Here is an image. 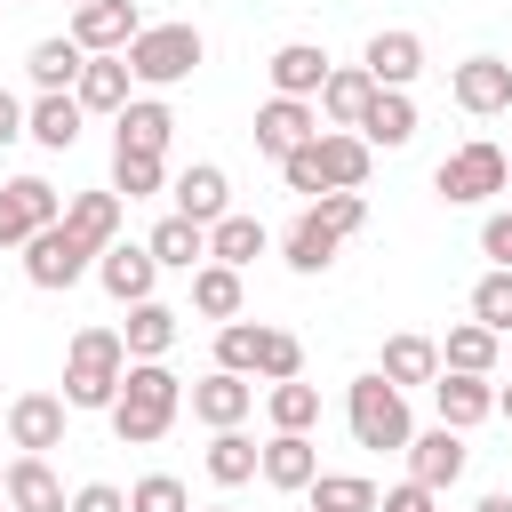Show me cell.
I'll return each mask as SVG.
<instances>
[{
  "label": "cell",
  "mask_w": 512,
  "mask_h": 512,
  "mask_svg": "<svg viewBox=\"0 0 512 512\" xmlns=\"http://www.w3.org/2000/svg\"><path fill=\"white\" fill-rule=\"evenodd\" d=\"M112 432L128 440V448H152V440H168V424L184 416V384H176V368L168 360H128L120 368V392H112Z\"/></svg>",
  "instance_id": "obj_1"
},
{
  "label": "cell",
  "mask_w": 512,
  "mask_h": 512,
  "mask_svg": "<svg viewBox=\"0 0 512 512\" xmlns=\"http://www.w3.org/2000/svg\"><path fill=\"white\" fill-rule=\"evenodd\" d=\"M120 368H128L120 328H80V336L64 344V408H112Z\"/></svg>",
  "instance_id": "obj_2"
},
{
  "label": "cell",
  "mask_w": 512,
  "mask_h": 512,
  "mask_svg": "<svg viewBox=\"0 0 512 512\" xmlns=\"http://www.w3.org/2000/svg\"><path fill=\"white\" fill-rule=\"evenodd\" d=\"M120 56H128V80H136V88H176V80L200 72L208 40H200V24H144Z\"/></svg>",
  "instance_id": "obj_3"
},
{
  "label": "cell",
  "mask_w": 512,
  "mask_h": 512,
  "mask_svg": "<svg viewBox=\"0 0 512 512\" xmlns=\"http://www.w3.org/2000/svg\"><path fill=\"white\" fill-rule=\"evenodd\" d=\"M344 424H352V440H360V448H408V432H416L408 392H400V384H384L376 368L344 384Z\"/></svg>",
  "instance_id": "obj_4"
},
{
  "label": "cell",
  "mask_w": 512,
  "mask_h": 512,
  "mask_svg": "<svg viewBox=\"0 0 512 512\" xmlns=\"http://www.w3.org/2000/svg\"><path fill=\"white\" fill-rule=\"evenodd\" d=\"M504 184H512V160H504V144H488V136L456 144V152L432 168V192H440L448 208H480V200L504 192Z\"/></svg>",
  "instance_id": "obj_5"
},
{
  "label": "cell",
  "mask_w": 512,
  "mask_h": 512,
  "mask_svg": "<svg viewBox=\"0 0 512 512\" xmlns=\"http://www.w3.org/2000/svg\"><path fill=\"white\" fill-rule=\"evenodd\" d=\"M88 272H96V248H88V240H72V232H64V216H56V224H40V232L24 240V280H32V288H80Z\"/></svg>",
  "instance_id": "obj_6"
},
{
  "label": "cell",
  "mask_w": 512,
  "mask_h": 512,
  "mask_svg": "<svg viewBox=\"0 0 512 512\" xmlns=\"http://www.w3.org/2000/svg\"><path fill=\"white\" fill-rule=\"evenodd\" d=\"M64 216V200H56V184L48 176H8L0 184V248H24L40 224H56Z\"/></svg>",
  "instance_id": "obj_7"
},
{
  "label": "cell",
  "mask_w": 512,
  "mask_h": 512,
  "mask_svg": "<svg viewBox=\"0 0 512 512\" xmlns=\"http://www.w3.org/2000/svg\"><path fill=\"white\" fill-rule=\"evenodd\" d=\"M320 136V104L312 96H272V104H256V152L264 160H288L296 144H312Z\"/></svg>",
  "instance_id": "obj_8"
},
{
  "label": "cell",
  "mask_w": 512,
  "mask_h": 512,
  "mask_svg": "<svg viewBox=\"0 0 512 512\" xmlns=\"http://www.w3.org/2000/svg\"><path fill=\"white\" fill-rule=\"evenodd\" d=\"M64 392H16L8 400V440H16V456H48V448H64Z\"/></svg>",
  "instance_id": "obj_9"
},
{
  "label": "cell",
  "mask_w": 512,
  "mask_h": 512,
  "mask_svg": "<svg viewBox=\"0 0 512 512\" xmlns=\"http://www.w3.org/2000/svg\"><path fill=\"white\" fill-rule=\"evenodd\" d=\"M448 96H456V112H472V120L512 112V64H504V56H464V64L448 72Z\"/></svg>",
  "instance_id": "obj_10"
},
{
  "label": "cell",
  "mask_w": 512,
  "mask_h": 512,
  "mask_svg": "<svg viewBox=\"0 0 512 512\" xmlns=\"http://www.w3.org/2000/svg\"><path fill=\"white\" fill-rule=\"evenodd\" d=\"M304 152H312V168H320V192H360V184H368V160H376V152L360 144V128H320Z\"/></svg>",
  "instance_id": "obj_11"
},
{
  "label": "cell",
  "mask_w": 512,
  "mask_h": 512,
  "mask_svg": "<svg viewBox=\"0 0 512 512\" xmlns=\"http://www.w3.org/2000/svg\"><path fill=\"white\" fill-rule=\"evenodd\" d=\"M96 280H104L112 304H144L160 288V264H152L144 240H112V248H96Z\"/></svg>",
  "instance_id": "obj_12"
},
{
  "label": "cell",
  "mask_w": 512,
  "mask_h": 512,
  "mask_svg": "<svg viewBox=\"0 0 512 512\" xmlns=\"http://www.w3.org/2000/svg\"><path fill=\"white\" fill-rule=\"evenodd\" d=\"M400 456H408V480H424L432 496L464 480V432H456V424H432V432H408V448H400Z\"/></svg>",
  "instance_id": "obj_13"
},
{
  "label": "cell",
  "mask_w": 512,
  "mask_h": 512,
  "mask_svg": "<svg viewBox=\"0 0 512 512\" xmlns=\"http://www.w3.org/2000/svg\"><path fill=\"white\" fill-rule=\"evenodd\" d=\"M136 32H144L136 0H80V8H72V40H80L88 56H120Z\"/></svg>",
  "instance_id": "obj_14"
},
{
  "label": "cell",
  "mask_w": 512,
  "mask_h": 512,
  "mask_svg": "<svg viewBox=\"0 0 512 512\" xmlns=\"http://www.w3.org/2000/svg\"><path fill=\"white\" fill-rule=\"evenodd\" d=\"M256 472H264V488H280V496H304V488H312V472H320V448H312V432H272V440L256 448Z\"/></svg>",
  "instance_id": "obj_15"
},
{
  "label": "cell",
  "mask_w": 512,
  "mask_h": 512,
  "mask_svg": "<svg viewBox=\"0 0 512 512\" xmlns=\"http://www.w3.org/2000/svg\"><path fill=\"white\" fill-rule=\"evenodd\" d=\"M184 400H192V416H200L208 432H224V424H248V408H256V384H248V376H232V368H208V376H200Z\"/></svg>",
  "instance_id": "obj_16"
},
{
  "label": "cell",
  "mask_w": 512,
  "mask_h": 512,
  "mask_svg": "<svg viewBox=\"0 0 512 512\" xmlns=\"http://www.w3.org/2000/svg\"><path fill=\"white\" fill-rule=\"evenodd\" d=\"M432 408H440V424L472 432V424L496 416V384H488V376H464V368H440V376H432Z\"/></svg>",
  "instance_id": "obj_17"
},
{
  "label": "cell",
  "mask_w": 512,
  "mask_h": 512,
  "mask_svg": "<svg viewBox=\"0 0 512 512\" xmlns=\"http://www.w3.org/2000/svg\"><path fill=\"white\" fill-rule=\"evenodd\" d=\"M360 72H368L376 88H408V80L424 72V40H416L408 24H392V32H376V40H368V56H360Z\"/></svg>",
  "instance_id": "obj_18"
},
{
  "label": "cell",
  "mask_w": 512,
  "mask_h": 512,
  "mask_svg": "<svg viewBox=\"0 0 512 512\" xmlns=\"http://www.w3.org/2000/svg\"><path fill=\"white\" fill-rule=\"evenodd\" d=\"M168 136H176V112H168L160 96H128V104L112 112V144H120V152H168Z\"/></svg>",
  "instance_id": "obj_19"
},
{
  "label": "cell",
  "mask_w": 512,
  "mask_h": 512,
  "mask_svg": "<svg viewBox=\"0 0 512 512\" xmlns=\"http://www.w3.org/2000/svg\"><path fill=\"white\" fill-rule=\"evenodd\" d=\"M376 376H384V384H400V392H416V384H432V376H440V344H432V336H416V328H400V336H384Z\"/></svg>",
  "instance_id": "obj_20"
},
{
  "label": "cell",
  "mask_w": 512,
  "mask_h": 512,
  "mask_svg": "<svg viewBox=\"0 0 512 512\" xmlns=\"http://www.w3.org/2000/svg\"><path fill=\"white\" fill-rule=\"evenodd\" d=\"M0 496H8L16 512H64V504H72V496H64V480L48 472V456H8Z\"/></svg>",
  "instance_id": "obj_21"
},
{
  "label": "cell",
  "mask_w": 512,
  "mask_h": 512,
  "mask_svg": "<svg viewBox=\"0 0 512 512\" xmlns=\"http://www.w3.org/2000/svg\"><path fill=\"white\" fill-rule=\"evenodd\" d=\"M264 72H272V96H320V80H328V48H320V40H280Z\"/></svg>",
  "instance_id": "obj_22"
},
{
  "label": "cell",
  "mask_w": 512,
  "mask_h": 512,
  "mask_svg": "<svg viewBox=\"0 0 512 512\" xmlns=\"http://www.w3.org/2000/svg\"><path fill=\"white\" fill-rule=\"evenodd\" d=\"M408 136H416V104H408V88H376L368 112H360V144H368V152H400Z\"/></svg>",
  "instance_id": "obj_23"
},
{
  "label": "cell",
  "mask_w": 512,
  "mask_h": 512,
  "mask_svg": "<svg viewBox=\"0 0 512 512\" xmlns=\"http://www.w3.org/2000/svg\"><path fill=\"white\" fill-rule=\"evenodd\" d=\"M176 216H192V224H216V216H232V184H224V168L216 160H192L176 184Z\"/></svg>",
  "instance_id": "obj_24"
},
{
  "label": "cell",
  "mask_w": 512,
  "mask_h": 512,
  "mask_svg": "<svg viewBox=\"0 0 512 512\" xmlns=\"http://www.w3.org/2000/svg\"><path fill=\"white\" fill-rule=\"evenodd\" d=\"M336 248H344V232H336L320 208H304V216L288 224V240H280V264H288V272H328Z\"/></svg>",
  "instance_id": "obj_25"
},
{
  "label": "cell",
  "mask_w": 512,
  "mask_h": 512,
  "mask_svg": "<svg viewBox=\"0 0 512 512\" xmlns=\"http://www.w3.org/2000/svg\"><path fill=\"white\" fill-rule=\"evenodd\" d=\"M368 96H376V80L360 72V64H328V80H320V120L328 128H360V112H368Z\"/></svg>",
  "instance_id": "obj_26"
},
{
  "label": "cell",
  "mask_w": 512,
  "mask_h": 512,
  "mask_svg": "<svg viewBox=\"0 0 512 512\" xmlns=\"http://www.w3.org/2000/svg\"><path fill=\"white\" fill-rule=\"evenodd\" d=\"M80 120H88V112H80V96H72V88H56V96L24 104V136H32V144H48V152H72V144H80Z\"/></svg>",
  "instance_id": "obj_27"
},
{
  "label": "cell",
  "mask_w": 512,
  "mask_h": 512,
  "mask_svg": "<svg viewBox=\"0 0 512 512\" xmlns=\"http://www.w3.org/2000/svg\"><path fill=\"white\" fill-rule=\"evenodd\" d=\"M144 248H152L160 272H192V264H208V224H192V216H160Z\"/></svg>",
  "instance_id": "obj_28"
},
{
  "label": "cell",
  "mask_w": 512,
  "mask_h": 512,
  "mask_svg": "<svg viewBox=\"0 0 512 512\" xmlns=\"http://www.w3.org/2000/svg\"><path fill=\"white\" fill-rule=\"evenodd\" d=\"M128 56H88L80 64V80H72V96H80V112H120L128 104Z\"/></svg>",
  "instance_id": "obj_29"
},
{
  "label": "cell",
  "mask_w": 512,
  "mask_h": 512,
  "mask_svg": "<svg viewBox=\"0 0 512 512\" xmlns=\"http://www.w3.org/2000/svg\"><path fill=\"white\" fill-rule=\"evenodd\" d=\"M64 232L88 240V248H112L120 240V192H72L64 200Z\"/></svg>",
  "instance_id": "obj_30"
},
{
  "label": "cell",
  "mask_w": 512,
  "mask_h": 512,
  "mask_svg": "<svg viewBox=\"0 0 512 512\" xmlns=\"http://www.w3.org/2000/svg\"><path fill=\"white\" fill-rule=\"evenodd\" d=\"M120 344H128V360H168V344H176V312H168L160 296L128 304V328H120Z\"/></svg>",
  "instance_id": "obj_31"
},
{
  "label": "cell",
  "mask_w": 512,
  "mask_h": 512,
  "mask_svg": "<svg viewBox=\"0 0 512 512\" xmlns=\"http://www.w3.org/2000/svg\"><path fill=\"white\" fill-rule=\"evenodd\" d=\"M80 64H88V48L64 32V40H32V56H24V72H32V88L40 96H56V88H72L80 80Z\"/></svg>",
  "instance_id": "obj_32"
},
{
  "label": "cell",
  "mask_w": 512,
  "mask_h": 512,
  "mask_svg": "<svg viewBox=\"0 0 512 512\" xmlns=\"http://www.w3.org/2000/svg\"><path fill=\"white\" fill-rule=\"evenodd\" d=\"M264 248H272V232H264L256 216H216V224H208V256L232 264V272H248Z\"/></svg>",
  "instance_id": "obj_33"
},
{
  "label": "cell",
  "mask_w": 512,
  "mask_h": 512,
  "mask_svg": "<svg viewBox=\"0 0 512 512\" xmlns=\"http://www.w3.org/2000/svg\"><path fill=\"white\" fill-rule=\"evenodd\" d=\"M240 296H248V288H240L232 264H216V256L192 264V312H200V320H240Z\"/></svg>",
  "instance_id": "obj_34"
},
{
  "label": "cell",
  "mask_w": 512,
  "mask_h": 512,
  "mask_svg": "<svg viewBox=\"0 0 512 512\" xmlns=\"http://www.w3.org/2000/svg\"><path fill=\"white\" fill-rule=\"evenodd\" d=\"M496 352H504V336H496V328H480V320H456V328H448V344H440V368L496 376Z\"/></svg>",
  "instance_id": "obj_35"
},
{
  "label": "cell",
  "mask_w": 512,
  "mask_h": 512,
  "mask_svg": "<svg viewBox=\"0 0 512 512\" xmlns=\"http://www.w3.org/2000/svg\"><path fill=\"white\" fill-rule=\"evenodd\" d=\"M264 416H272V432H312V424H320V384L280 376V384L264 392Z\"/></svg>",
  "instance_id": "obj_36"
},
{
  "label": "cell",
  "mask_w": 512,
  "mask_h": 512,
  "mask_svg": "<svg viewBox=\"0 0 512 512\" xmlns=\"http://www.w3.org/2000/svg\"><path fill=\"white\" fill-rule=\"evenodd\" d=\"M208 480H216V488H248V480H256V440H248L240 424H224V432L208 440Z\"/></svg>",
  "instance_id": "obj_37"
},
{
  "label": "cell",
  "mask_w": 512,
  "mask_h": 512,
  "mask_svg": "<svg viewBox=\"0 0 512 512\" xmlns=\"http://www.w3.org/2000/svg\"><path fill=\"white\" fill-rule=\"evenodd\" d=\"M312 512H376V480H360V472H312Z\"/></svg>",
  "instance_id": "obj_38"
},
{
  "label": "cell",
  "mask_w": 512,
  "mask_h": 512,
  "mask_svg": "<svg viewBox=\"0 0 512 512\" xmlns=\"http://www.w3.org/2000/svg\"><path fill=\"white\" fill-rule=\"evenodd\" d=\"M160 184H168V160H160V152H120V144H112V192H120V200H152Z\"/></svg>",
  "instance_id": "obj_39"
},
{
  "label": "cell",
  "mask_w": 512,
  "mask_h": 512,
  "mask_svg": "<svg viewBox=\"0 0 512 512\" xmlns=\"http://www.w3.org/2000/svg\"><path fill=\"white\" fill-rule=\"evenodd\" d=\"M472 320L496 328V336H512V264H488L472 280Z\"/></svg>",
  "instance_id": "obj_40"
},
{
  "label": "cell",
  "mask_w": 512,
  "mask_h": 512,
  "mask_svg": "<svg viewBox=\"0 0 512 512\" xmlns=\"http://www.w3.org/2000/svg\"><path fill=\"white\" fill-rule=\"evenodd\" d=\"M256 336H264V320H216V368L256 376Z\"/></svg>",
  "instance_id": "obj_41"
},
{
  "label": "cell",
  "mask_w": 512,
  "mask_h": 512,
  "mask_svg": "<svg viewBox=\"0 0 512 512\" xmlns=\"http://www.w3.org/2000/svg\"><path fill=\"white\" fill-rule=\"evenodd\" d=\"M256 376H264V384H280V376H304V344H296L288 328H264V336H256Z\"/></svg>",
  "instance_id": "obj_42"
},
{
  "label": "cell",
  "mask_w": 512,
  "mask_h": 512,
  "mask_svg": "<svg viewBox=\"0 0 512 512\" xmlns=\"http://www.w3.org/2000/svg\"><path fill=\"white\" fill-rule=\"evenodd\" d=\"M128 512H192V488H184L176 472H144V480L128 488Z\"/></svg>",
  "instance_id": "obj_43"
},
{
  "label": "cell",
  "mask_w": 512,
  "mask_h": 512,
  "mask_svg": "<svg viewBox=\"0 0 512 512\" xmlns=\"http://www.w3.org/2000/svg\"><path fill=\"white\" fill-rule=\"evenodd\" d=\"M312 208H320V216H328V224H336V232H344V240H352V232H360V224H368V200H360V192H320V200H312Z\"/></svg>",
  "instance_id": "obj_44"
},
{
  "label": "cell",
  "mask_w": 512,
  "mask_h": 512,
  "mask_svg": "<svg viewBox=\"0 0 512 512\" xmlns=\"http://www.w3.org/2000/svg\"><path fill=\"white\" fill-rule=\"evenodd\" d=\"M64 512H128V488H112V480H88V488H72V504Z\"/></svg>",
  "instance_id": "obj_45"
},
{
  "label": "cell",
  "mask_w": 512,
  "mask_h": 512,
  "mask_svg": "<svg viewBox=\"0 0 512 512\" xmlns=\"http://www.w3.org/2000/svg\"><path fill=\"white\" fill-rule=\"evenodd\" d=\"M480 256H488V264H512V208H496V216L480 224Z\"/></svg>",
  "instance_id": "obj_46"
},
{
  "label": "cell",
  "mask_w": 512,
  "mask_h": 512,
  "mask_svg": "<svg viewBox=\"0 0 512 512\" xmlns=\"http://www.w3.org/2000/svg\"><path fill=\"white\" fill-rule=\"evenodd\" d=\"M376 512H432V488H424V480H400V488L376 496Z\"/></svg>",
  "instance_id": "obj_47"
},
{
  "label": "cell",
  "mask_w": 512,
  "mask_h": 512,
  "mask_svg": "<svg viewBox=\"0 0 512 512\" xmlns=\"http://www.w3.org/2000/svg\"><path fill=\"white\" fill-rule=\"evenodd\" d=\"M16 136H24V104H16V96H8V88H0V152H8V144H16Z\"/></svg>",
  "instance_id": "obj_48"
},
{
  "label": "cell",
  "mask_w": 512,
  "mask_h": 512,
  "mask_svg": "<svg viewBox=\"0 0 512 512\" xmlns=\"http://www.w3.org/2000/svg\"><path fill=\"white\" fill-rule=\"evenodd\" d=\"M472 512H512V488H488V496H480Z\"/></svg>",
  "instance_id": "obj_49"
},
{
  "label": "cell",
  "mask_w": 512,
  "mask_h": 512,
  "mask_svg": "<svg viewBox=\"0 0 512 512\" xmlns=\"http://www.w3.org/2000/svg\"><path fill=\"white\" fill-rule=\"evenodd\" d=\"M496 416H504V424H512V384H496Z\"/></svg>",
  "instance_id": "obj_50"
},
{
  "label": "cell",
  "mask_w": 512,
  "mask_h": 512,
  "mask_svg": "<svg viewBox=\"0 0 512 512\" xmlns=\"http://www.w3.org/2000/svg\"><path fill=\"white\" fill-rule=\"evenodd\" d=\"M192 512H232V504H192Z\"/></svg>",
  "instance_id": "obj_51"
},
{
  "label": "cell",
  "mask_w": 512,
  "mask_h": 512,
  "mask_svg": "<svg viewBox=\"0 0 512 512\" xmlns=\"http://www.w3.org/2000/svg\"><path fill=\"white\" fill-rule=\"evenodd\" d=\"M0 512H16V504H8V496H0Z\"/></svg>",
  "instance_id": "obj_52"
},
{
  "label": "cell",
  "mask_w": 512,
  "mask_h": 512,
  "mask_svg": "<svg viewBox=\"0 0 512 512\" xmlns=\"http://www.w3.org/2000/svg\"><path fill=\"white\" fill-rule=\"evenodd\" d=\"M504 160H512V152H504Z\"/></svg>",
  "instance_id": "obj_53"
},
{
  "label": "cell",
  "mask_w": 512,
  "mask_h": 512,
  "mask_svg": "<svg viewBox=\"0 0 512 512\" xmlns=\"http://www.w3.org/2000/svg\"><path fill=\"white\" fill-rule=\"evenodd\" d=\"M0 472H8V464H0Z\"/></svg>",
  "instance_id": "obj_54"
},
{
  "label": "cell",
  "mask_w": 512,
  "mask_h": 512,
  "mask_svg": "<svg viewBox=\"0 0 512 512\" xmlns=\"http://www.w3.org/2000/svg\"><path fill=\"white\" fill-rule=\"evenodd\" d=\"M72 8H80V0H72Z\"/></svg>",
  "instance_id": "obj_55"
},
{
  "label": "cell",
  "mask_w": 512,
  "mask_h": 512,
  "mask_svg": "<svg viewBox=\"0 0 512 512\" xmlns=\"http://www.w3.org/2000/svg\"><path fill=\"white\" fill-rule=\"evenodd\" d=\"M504 344H512V336H504Z\"/></svg>",
  "instance_id": "obj_56"
}]
</instances>
